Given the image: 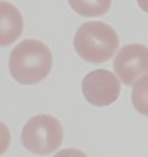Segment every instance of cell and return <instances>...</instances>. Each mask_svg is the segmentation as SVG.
Returning a JSON list of instances; mask_svg holds the SVG:
<instances>
[{
  "label": "cell",
  "mask_w": 148,
  "mask_h": 157,
  "mask_svg": "<svg viewBox=\"0 0 148 157\" xmlns=\"http://www.w3.org/2000/svg\"><path fill=\"white\" fill-rule=\"evenodd\" d=\"M52 68V54L46 44L39 40H23L9 56V72L12 78L24 86L37 84L49 75Z\"/></svg>",
  "instance_id": "obj_1"
},
{
  "label": "cell",
  "mask_w": 148,
  "mask_h": 157,
  "mask_svg": "<svg viewBox=\"0 0 148 157\" xmlns=\"http://www.w3.org/2000/svg\"><path fill=\"white\" fill-rule=\"evenodd\" d=\"M73 47L84 61L105 63L119 49V35L106 23L89 21L77 30Z\"/></svg>",
  "instance_id": "obj_2"
},
{
  "label": "cell",
  "mask_w": 148,
  "mask_h": 157,
  "mask_svg": "<svg viewBox=\"0 0 148 157\" xmlns=\"http://www.w3.org/2000/svg\"><path fill=\"white\" fill-rule=\"evenodd\" d=\"M21 143L26 150L39 155H47L57 150L63 143V126L52 115H35L24 124L21 131Z\"/></svg>",
  "instance_id": "obj_3"
},
{
  "label": "cell",
  "mask_w": 148,
  "mask_h": 157,
  "mask_svg": "<svg viewBox=\"0 0 148 157\" xmlns=\"http://www.w3.org/2000/svg\"><path fill=\"white\" fill-rule=\"evenodd\" d=\"M82 94L92 107H108L120 94V82L117 73L108 70L89 72L82 80Z\"/></svg>",
  "instance_id": "obj_4"
},
{
  "label": "cell",
  "mask_w": 148,
  "mask_h": 157,
  "mask_svg": "<svg viewBox=\"0 0 148 157\" xmlns=\"http://www.w3.org/2000/svg\"><path fill=\"white\" fill-rule=\"evenodd\" d=\"M113 70L122 84L132 86L138 77L148 73V47L141 44H129L115 56Z\"/></svg>",
  "instance_id": "obj_5"
},
{
  "label": "cell",
  "mask_w": 148,
  "mask_h": 157,
  "mask_svg": "<svg viewBox=\"0 0 148 157\" xmlns=\"http://www.w3.org/2000/svg\"><path fill=\"white\" fill-rule=\"evenodd\" d=\"M24 28L23 16L17 7L9 2H0V47L14 44Z\"/></svg>",
  "instance_id": "obj_6"
},
{
  "label": "cell",
  "mask_w": 148,
  "mask_h": 157,
  "mask_svg": "<svg viewBox=\"0 0 148 157\" xmlns=\"http://www.w3.org/2000/svg\"><path fill=\"white\" fill-rule=\"evenodd\" d=\"M70 7L84 17H99L106 14L112 0H68Z\"/></svg>",
  "instance_id": "obj_7"
},
{
  "label": "cell",
  "mask_w": 148,
  "mask_h": 157,
  "mask_svg": "<svg viewBox=\"0 0 148 157\" xmlns=\"http://www.w3.org/2000/svg\"><path fill=\"white\" fill-rule=\"evenodd\" d=\"M131 101L132 107L136 108L138 112L148 117V73L134 82L131 93Z\"/></svg>",
  "instance_id": "obj_8"
},
{
  "label": "cell",
  "mask_w": 148,
  "mask_h": 157,
  "mask_svg": "<svg viewBox=\"0 0 148 157\" xmlns=\"http://www.w3.org/2000/svg\"><path fill=\"white\" fill-rule=\"evenodd\" d=\"M11 145V131L4 122H0V155H4Z\"/></svg>",
  "instance_id": "obj_9"
},
{
  "label": "cell",
  "mask_w": 148,
  "mask_h": 157,
  "mask_svg": "<svg viewBox=\"0 0 148 157\" xmlns=\"http://www.w3.org/2000/svg\"><path fill=\"white\" fill-rule=\"evenodd\" d=\"M54 157H87L82 150H77V148H65V150H59Z\"/></svg>",
  "instance_id": "obj_10"
},
{
  "label": "cell",
  "mask_w": 148,
  "mask_h": 157,
  "mask_svg": "<svg viewBox=\"0 0 148 157\" xmlns=\"http://www.w3.org/2000/svg\"><path fill=\"white\" fill-rule=\"evenodd\" d=\"M138 6H139V9L145 12H148V0H136Z\"/></svg>",
  "instance_id": "obj_11"
}]
</instances>
